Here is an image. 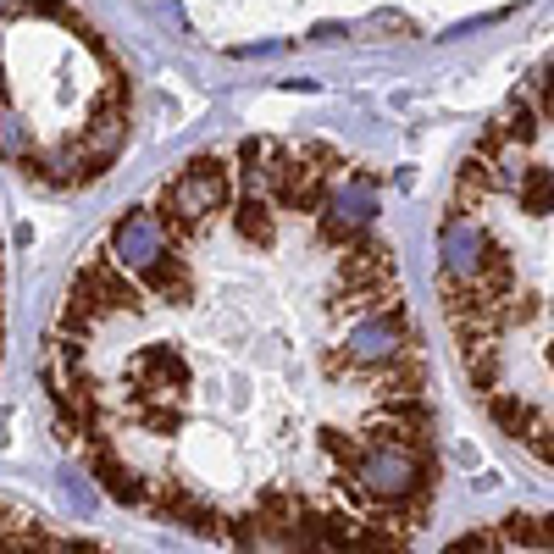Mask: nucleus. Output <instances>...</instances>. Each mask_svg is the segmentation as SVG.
<instances>
[{
	"label": "nucleus",
	"mask_w": 554,
	"mask_h": 554,
	"mask_svg": "<svg viewBox=\"0 0 554 554\" xmlns=\"http://www.w3.org/2000/svg\"><path fill=\"white\" fill-rule=\"evenodd\" d=\"M45 394L122 510L233 554H410L438 410L377 178L239 139L128 205L45 327Z\"/></svg>",
	"instance_id": "1"
},
{
	"label": "nucleus",
	"mask_w": 554,
	"mask_h": 554,
	"mask_svg": "<svg viewBox=\"0 0 554 554\" xmlns=\"http://www.w3.org/2000/svg\"><path fill=\"white\" fill-rule=\"evenodd\" d=\"M438 300L488 422L554 471V61L460 161L438 228Z\"/></svg>",
	"instance_id": "2"
},
{
	"label": "nucleus",
	"mask_w": 554,
	"mask_h": 554,
	"mask_svg": "<svg viewBox=\"0 0 554 554\" xmlns=\"http://www.w3.org/2000/svg\"><path fill=\"white\" fill-rule=\"evenodd\" d=\"M0 554H122V549L89 538V532L61 527L45 510H28L0 494Z\"/></svg>",
	"instance_id": "3"
},
{
	"label": "nucleus",
	"mask_w": 554,
	"mask_h": 554,
	"mask_svg": "<svg viewBox=\"0 0 554 554\" xmlns=\"http://www.w3.org/2000/svg\"><path fill=\"white\" fill-rule=\"evenodd\" d=\"M444 554H554V510L538 516H499L488 527L455 538Z\"/></svg>",
	"instance_id": "4"
},
{
	"label": "nucleus",
	"mask_w": 554,
	"mask_h": 554,
	"mask_svg": "<svg viewBox=\"0 0 554 554\" xmlns=\"http://www.w3.org/2000/svg\"><path fill=\"white\" fill-rule=\"evenodd\" d=\"M0 350H6V266H0Z\"/></svg>",
	"instance_id": "5"
}]
</instances>
